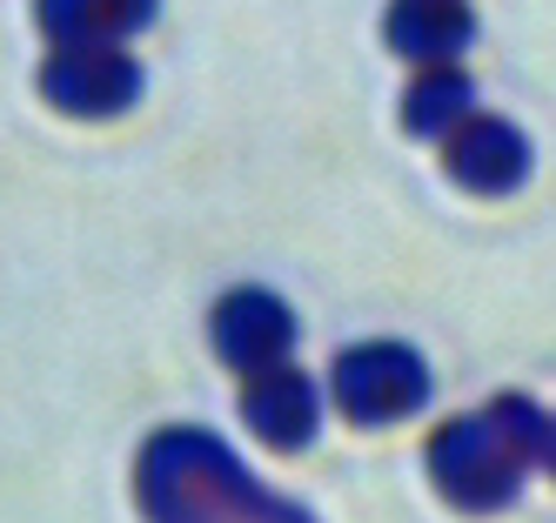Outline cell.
<instances>
[{
	"label": "cell",
	"mask_w": 556,
	"mask_h": 523,
	"mask_svg": "<svg viewBox=\"0 0 556 523\" xmlns=\"http://www.w3.org/2000/svg\"><path fill=\"white\" fill-rule=\"evenodd\" d=\"M135 490L148 523H315L302 503L255 483L208 429H154L135 470Z\"/></svg>",
	"instance_id": "1"
},
{
	"label": "cell",
	"mask_w": 556,
	"mask_h": 523,
	"mask_svg": "<svg viewBox=\"0 0 556 523\" xmlns=\"http://www.w3.org/2000/svg\"><path fill=\"white\" fill-rule=\"evenodd\" d=\"M549 416L530 396H496L476 416H450L429 436V476L456 510L490 516L523 497V476L543 463Z\"/></svg>",
	"instance_id": "2"
},
{
	"label": "cell",
	"mask_w": 556,
	"mask_h": 523,
	"mask_svg": "<svg viewBox=\"0 0 556 523\" xmlns=\"http://www.w3.org/2000/svg\"><path fill=\"white\" fill-rule=\"evenodd\" d=\"M329 396L349 423H403L429 402V362L409 343H355L336 356Z\"/></svg>",
	"instance_id": "3"
},
{
	"label": "cell",
	"mask_w": 556,
	"mask_h": 523,
	"mask_svg": "<svg viewBox=\"0 0 556 523\" xmlns=\"http://www.w3.org/2000/svg\"><path fill=\"white\" fill-rule=\"evenodd\" d=\"M41 95L81 121H108L141 101V61L122 48H54L41 67Z\"/></svg>",
	"instance_id": "4"
},
{
	"label": "cell",
	"mask_w": 556,
	"mask_h": 523,
	"mask_svg": "<svg viewBox=\"0 0 556 523\" xmlns=\"http://www.w3.org/2000/svg\"><path fill=\"white\" fill-rule=\"evenodd\" d=\"M208 336H215V356L228 362V370H275L289 349H295V315L282 296H268V289H235L215 302L208 315Z\"/></svg>",
	"instance_id": "5"
},
{
	"label": "cell",
	"mask_w": 556,
	"mask_h": 523,
	"mask_svg": "<svg viewBox=\"0 0 556 523\" xmlns=\"http://www.w3.org/2000/svg\"><path fill=\"white\" fill-rule=\"evenodd\" d=\"M443 169L469 188V195H509V188H523L530 175V141L523 128H509L503 114H463L456 128L443 135Z\"/></svg>",
	"instance_id": "6"
},
{
	"label": "cell",
	"mask_w": 556,
	"mask_h": 523,
	"mask_svg": "<svg viewBox=\"0 0 556 523\" xmlns=\"http://www.w3.org/2000/svg\"><path fill=\"white\" fill-rule=\"evenodd\" d=\"M242 416L262 443H275V450H302V443L315 436V423H323V389H315V376L289 370V362H275V370H255L249 389H242Z\"/></svg>",
	"instance_id": "7"
},
{
	"label": "cell",
	"mask_w": 556,
	"mask_h": 523,
	"mask_svg": "<svg viewBox=\"0 0 556 523\" xmlns=\"http://www.w3.org/2000/svg\"><path fill=\"white\" fill-rule=\"evenodd\" d=\"M382 34H389V48L403 54V61L443 67V61H456L476 40V21H469L463 0H395Z\"/></svg>",
	"instance_id": "8"
},
{
	"label": "cell",
	"mask_w": 556,
	"mask_h": 523,
	"mask_svg": "<svg viewBox=\"0 0 556 523\" xmlns=\"http://www.w3.org/2000/svg\"><path fill=\"white\" fill-rule=\"evenodd\" d=\"M34 14L54 48H122L154 21V0H41Z\"/></svg>",
	"instance_id": "9"
},
{
	"label": "cell",
	"mask_w": 556,
	"mask_h": 523,
	"mask_svg": "<svg viewBox=\"0 0 556 523\" xmlns=\"http://www.w3.org/2000/svg\"><path fill=\"white\" fill-rule=\"evenodd\" d=\"M463 114H476V88H469V74H463L456 61L422 67V74H416V88L403 95V128L422 135V141H443Z\"/></svg>",
	"instance_id": "10"
},
{
	"label": "cell",
	"mask_w": 556,
	"mask_h": 523,
	"mask_svg": "<svg viewBox=\"0 0 556 523\" xmlns=\"http://www.w3.org/2000/svg\"><path fill=\"white\" fill-rule=\"evenodd\" d=\"M543 463L556 470V423H549V443H543Z\"/></svg>",
	"instance_id": "11"
}]
</instances>
